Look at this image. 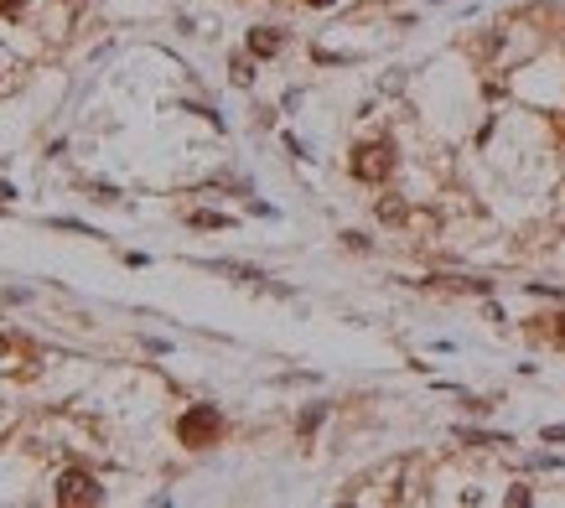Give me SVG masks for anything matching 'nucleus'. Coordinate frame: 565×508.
I'll list each match as a JSON object with an SVG mask.
<instances>
[{
    "label": "nucleus",
    "mask_w": 565,
    "mask_h": 508,
    "mask_svg": "<svg viewBox=\"0 0 565 508\" xmlns=\"http://www.w3.org/2000/svg\"><path fill=\"white\" fill-rule=\"evenodd\" d=\"M223 431V415L213 410V404H192L187 415L177 421V436H182V446H213V436Z\"/></svg>",
    "instance_id": "nucleus-1"
},
{
    "label": "nucleus",
    "mask_w": 565,
    "mask_h": 508,
    "mask_svg": "<svg viewBox=\"0 0 565 508\" xmlns=\"http://www.w3.org/2000/svg\"><path fill=\"white\" fill-rule=\"evenodd\" d=\"M389 167H395V150L384 146V141H374V146H358V156H353V177H358V182H384V177H389Z\"/></svg>",
    "instance_id": "nucleus-2"
},
{
    "label": "nucleus",
    "mask_w": 565,
    "mask_h": 508,
    "mask_svg": "<svg viewBox=\"0 0 565 508\" xmlns=\"http://www.w3.org/2000/svg\"><path fill=\"white\" fill-rule=\"evenodd\" d=\"M105 493H99V477H88V472H63V483H58V503L63 508H88L99 503Z\"/></svg>",
    "instance_id": "nucleus-3"
},
{
    "label": "nucleus",
    "mask_w": 565,
    "mask_h": 508,
    "mask_svg": "<svg viewBox=\"0 0 565 508\" xmlns=\"http://www.w3.org/2000/svg\"><path fill=\"white\" fill-rule=\"evenodd\" d=\"M250 52L254 58H275V52H280V32H270V26L250 32Z\"/></svg>",
    "instance_id": "nucleus-4"
},
{
    "label": "nucleus",
    "mask_w": 565,
    "mask_h": 508,
    "mask_svg": "<svg viewBox=\"0 0 565 508\" xmlns=\"http://www.w3.org/2000/svg\"><path fill=\"white\" fill-rule=\"evenodd\" d=\"M192 223H197V229H223L229 218H223V213H192Z\"/></svg>",
    "instance_id": "nucleus-5"
},
{
    "label": "nucleus",
    "mask_w": 565,
    "mask_h": 508,
    "mask_svg": "<svg viewBox=\"0 0 565 508\" xmlns=\"http://www.w3.org/2000/svg\"><path fill=\"white\" fill-rule=\"evenodd\" d=\"M22 5H26V0H0V11H5V16H16Z\"/></svg>",
    "instance_id": "nucleus-6"
},
{
    "label": "nucleus",
    "mask_w": 565,
    "mask_h": 508,
    "mask_svg": "<svg viewBox=\"0 0 565 508\" xmlns=\"http://www.w3.org/2000/svg\"><path fill=\"white\" fill-rule=\"evenodd\" d=\"M555 338H560V342H565V317H560V322H555Z\"/></svg>",
    "instance_id": "nucleus-7"
},
{
    "label": "nucleus",
    "mask_w": 565,
    "mask_h": 508,
    "mask_svg": "<svg viewBox=\"0 0 565 508\" xmlns=\"http://www.w3.org/2000/svg\"><path fill=\"white\" fill-rule=\"evenodd\" d=\"M306 5H333V0H306Z\"/></svg>",
    "instance_id": "nucleus-8"
}]
</instances>
